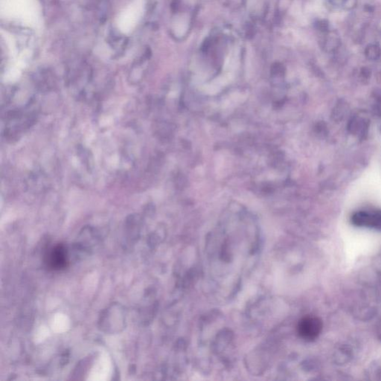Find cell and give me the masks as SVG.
Here are the masks:
<instances>
[{"label":"cell","instance_id":"1","mask_svg":"<svg viewBox=\"0 0 381 381\" xmlns=\"http://www.w3.org/2000/svg\"><path fill=\"white\" fill-rule=\"evenodd\" d=\"M235 239L230 236L211 237L206 244V251L213 279L224 269L223 275L232 274L235 286L237 287L239 284L234 275L240 284L242 275L247 269H250L248 266L254 263L259 249V242L254 237Z\"/></svg>","mask_w":381,"mask_h":381},{"label":"cell","instance_id":"2","mask_svg":"<svg viewBox=\"0 0 381 381\" xmlns=\"http://www.w3.org/2000/svg\"><path fill=\"white\" fill-rule=\"evenodd\" d=\"M126 317L124 309L120 305H112L101 316V330L108 334L121 332L126 328Z\"/></svg>","mask_w":381,"mask_h":381},{"label":"cell","instance_id":"3","mask_svg":"<svg viewBox=\"0 0 381 381\" xmlns=\"http://www.w3.org/2000/svg\"><path fill=\"white\" fill-rule=\"evenodd\" d=\"M322 329V321L314 316H307L301 319L297 325V333L306 341H314L319 337Z\"/></svg>","mask_w":381,"mask_h":381},{"label":"cell","instance_id":"4","mask_svg":"<svg viewBox=\"0 0 381 381\" xmlns=\"http://www.w3.org/2000/svg\"><path fill=\"white\" fill-rule=\"evenodd\" d=\"M69 251L64 245H58L51 248L46 255V263L54 270H61L69 263Z\"/></svg>","mask_w":381,"mask_h":381},{"label":"cell","instance_id":"5","mask_svg":"<svg viewBox=\"0 0 381 381\" xmlns=\"http://www.w3.org/2000/svg\"><path fill=\"white\" fill-rule=\"evenodd\" d=\"M355 225L381 230V212H360L352 218Z\"/></svg>","mask_w":381,"mask_h":381},{"label":"cell","instance_id":"6","mask_svg":"<svg viewBox=\"0 0 381 381\" xmlns=\"http://www.w3.org/2000/svg\"><path fill=\"white\" fill-rule=\"evenodd\" d=\"M126 233L131 240H135L138 237L141 227V218L140 215H130L126 221Z\"/></svg>","mask_w":381,"mask_h":381},{"label":"cell","instance_id":"7","mask_svg":"<svg viewBox=\"0 0 381 381\" xmlns=\"http://www.w3.org/2000/svg\"><path fill=\"white\" fill-rule=\"evenodd\" d=\"M340 46V38L336 31H331L328 33L325 39V47L328 51H336Z\"/></svg>","mask_w":381,"mask_h":381},{"label":"cell","instance_id":"8","mask_svg":"<svg viewBox=\"0 0 381 381\" xmlns=\"http://www.w3.org/2000/svg\"><path fill=\"white\" fill-rule=\"evenodd\" d=\"M381 49L379 45L372 44L367 46L366 49V55L370 59L376 60L381 56Z\"/></svg>","mask_w":381,"mask_h":381}]
</instances>
